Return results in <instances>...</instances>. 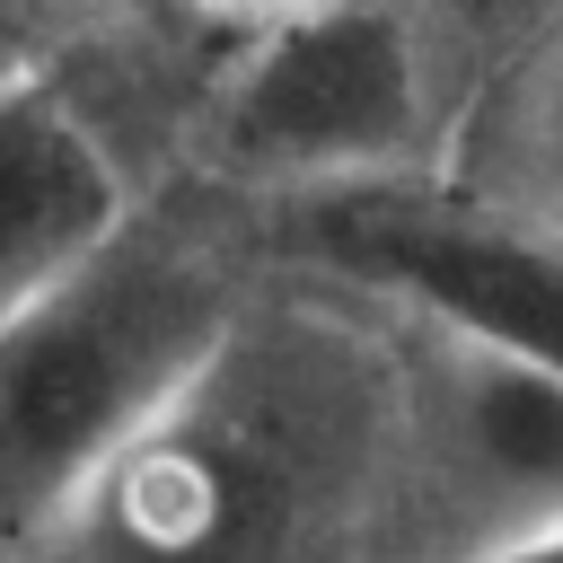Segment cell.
I'll return each mask as SVG.
<instances>
[{"instance_id": "5b68a950", "label": "cell", "mask_w": 563, "mask_h": 563, "mask_svg": "<svg viewBox=\"0 0 563 563\" xmlns=\"http://www.w3.org/2000/svg\"><path fill=\"white\" fill-rule=\"evenodd\" d=\"M396 405L422 563H466L563 519V378L396 317Z\"/></svg>"}, {"instance_id": "277c9868", "label": "cell", "mask_w": 563, "mask_h": 563, "mask_svg": "<svg viewBox=\"0 0 563 563\" xmlns=\"http://www.w3.org/2000/svg\"><path fill=\"white\" fill-rule=\"evenodd\" d=\"M264 220V255L299 264L317 282H343L431 334L510 352L545 378H563V238L440 185H352V194H308Z\"/></svg>"}, {"instance_id": "52a82bcc", "label": "cell", "mask_w": 563, "mask_h": 563, "mask_svg": "<svg viewBox=\"0 0 563 563\" xmlns=\"http://www.w3.org/2000/svg\"><path fill=\"white\" fill-rule=\"evenodd\" d=\"M440 185L563 238V26L528 35L519 53H501L449 132V158L431 167Z\"/></svg>"}, {"instance_id": "30bf717a", "label": "cell", "mask_w": 563, "mask_h": 563, "mask_svg": "<svg viewBox=\"0 0 563 563\" xmlns=\"http://www.w3.org/2000/svg\"><path fill=\"white\" fill-rule=\"evenodd\" d=\"M167 9H185L194 26H211V35H255V26H273V18H290V9H317V0H167Z\"/></svg>"}, {"instance_id": "6da1fadb", "label": "cell", "mask_w": 563, "mask_h": 563, "mask_svg": "<svg viewBox=\"0 0 563 563\" xmlns=\"http://www.w3.org/2000/svg\"><path fill=\"white\" fill-rule=\"evenodd\" d=\"M35 563H422L396 317L264 264L211 369L97 475Z\"/></svg>"}, {"instance_id": "9c48e42d", "label": "cell", "mask_w": 563, "mask_h": 563, "mask_svg": "<svg viewBox=\"0 0 563 563\" xmlns=\"http://www.w3.org/2000/svg\"><path fill=\"white\" fill-rule=\"evenodd\" d=\"M106 18L88 0H0V88H26V79H62L70 53L97 35Z\"/></svg>"}, {"instance_id": "8fae6325", "label": "cell", "mask_w": 563, "mask_h": 563, "mask_svg": "<svg viewBox=\"0 0 563 563\" xmlns=\"http://www.w3.org/2000/svg\"><path fill=\"white\" fill-rule=\"evenodd\" d=\"M466 563H563V519H545V528H528V537H501V545H484V554H466Z\"/></svg>"}, {"instance_id": "7a4b0ae2", "label": "cell", "mask_w": 563, "mask_h": 563, "mask_svg": "<svg viewBox=\"0 0 563 563\" xmlns=\"http://www.w3.org/2000/svg\"><path fill=\"white\" fill-rule=\"evenodd\" d=\"M264 264V220L185 176L0 325V563H35L97 475L211 369Z\"/></svg>"}, {"instance_id": "8992f818", "label": "cell", "mask_w": 563, "mask_h": 563, "mask_svg": "<svg viewBox=\"0 0 563 563\" xmlns=\"http://www.w3.org/2000/svg\"><path fill=\"white\" fill-rule=\"evenodd\" d=\"M132 211V167L62 79L0 88V325L97 264Z\"/></svg>"}, {"instance_id": "ba28073f", "label": "cell", "mask_w": 563, "mask_h": 563, "mask_svg": "<svg viewBox=\"0 0 563 563\" xmlns=\"http://www.w3.org/2000/svg\"><path fill=\"white\" fill-rule=\"evenodd\" d=\"M413 9L431 18V35L449 44V62H457L466 88H475L501 53H519L528 35L563 26V0H413Z\"/></svg>"}, {"instance_id": "3957f363", "label": "cell", "mask_w": 563, "mask_h": 563, "mask_svg": "<svg viewBox=\"0 0 563 563\" xmlns=\"http://www.w3.org/2000/svg\"><path fill=\"white\" fill-rule=\"evenodd\" d=\"M466 79L413 0H317L229 44L185 123L194 176L246 211L405 185L449 158Z\"/></svg>"}]
</instances>
